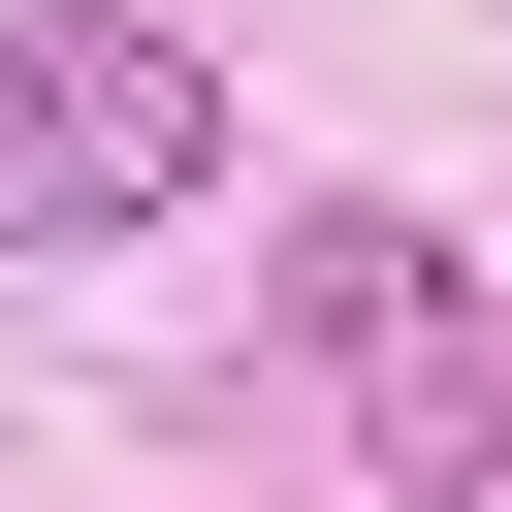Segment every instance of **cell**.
Masks as SVG:
<instances>
[{
	"label": "cell",
	"mask_w": 512,
	"mask_h": 512,
	"mask_svg": "<svg viewBox=\"0 0 512 512\" xmlns=\"http://www.w3.org/2000/svg\"><path fill=\"white\" fill-rule=\"evenodd\" d=\"M288 320H320L384 512H480V480H512V320H480V256H448L416 192H320V224H288Z\"/></svg>",
	"instance_id": "1"
},
{
	"label": "cell",
	"mask_w": 512,
	"mask_h": 512,
	"mask_svg": "<svg viewBox=\"0 0 512 512\" xmlns=\"http://www.w3.org/2000/svg\"><path fill=\"white\" fill-rule=\"evenodd\" d=\"M160 192H224V64L160 0H0V256H96Z\"/></svg>",
	"instance_id": "2"
}]
</instances>
